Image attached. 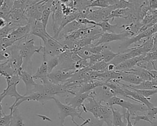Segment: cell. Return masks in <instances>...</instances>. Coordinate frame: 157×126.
<instances>
[{
	"mask_svg": "<svg viewBox=\"0 0 157 126\" xmlns=\"http://www.w3.org/2000/svg\"><path fill=\"white\" fill-rule=\"evenodd\" d=\"M55 103L56 106H58L59 109V113H58V116L61 121V126H65L64 125V122H65V119L70 116L71 117V120L72 122L75 124L77 126H79L78 125L74 120V118L78 117V119H80L82 120L83 122L86 120L82 116V114L84 112V110L83 108L80 109H76L74 108L71 106H69L66 104H64L61 103L58 99H57L56 97H54L53 99Z\"/></svg>",
	"mask_w": 157,
	"mask_h": 126,
	"instance_id": "3",
	"label": "cell"
},
{
	"mask_svg": "<svg viewBox=\"0 0 157 126\" xmlns=\"http://www.w3.org/2000/svg\"><path fill=\"white\" fill-rule=\"evenodd\" d=\"M97 26L100 27L103 33H118L120 31V26H118V23L115 25H112L109 21H104L97 23Z\"/></svg>",
	"mask_w": 157,
	"mask_h": 126,
	"instance_id": "27",
	"label": "cell"
},
{
	"mask_svg": "<svg viewBox=\"0 0 157 126\" xmlns=\"http://www.w3.org/2000/svg\"><path fill=\"white\" fill-rule=\"evenodd\" d=\"M149 6L150 7V10H157V0L149 1Z\"/></svg>",
	"mask_w": 157,
	"mask_h": 126,
	"instance_id": "51",
	"label": "cell"
},
{
	"mask_svg": "<svg viewBox=\"0 0 157 126\" xmlns=\"http://www.w3.org/2000/svg\"><path fill=\"white\" fill-rule=\"evenodd\" d=\"M72 52L69 50H66L65 52L61 53L58 56L59 64L56 69L63 70L66 72L71 71H75V69H74L75 62L72 60Z\"/></svg>",
	"mask_w": 157,
	"mask_h": 126,
	"instance_id": "12",
	"label": "cell"
},
{
	"mask_svg": "<svg viewBox=\"0 0 157 126\" xmlns=\"http://www.w3.org/2000/svg\"><path fill=\"white\" fill-rule=\"evenodd\" d=\"M121 72V77L120 79V81H124L128 83H129L131 85H139L144 81L140 78L139 76L126 72V71H120Z\"/></svg>",
	"mask_w": 157,
	"mask_h": 126,
	"instance_id": "26",
	"label": "cell"
},
{
	"mask_svg": "<svg viewBox=\"0 0 157 126\" xmlns=\"http://www.w3.org/2000/svg\"><path fill=\"white\" fill-rule=\"evenodd\" d=\"M129 89L134 90L137 92H138L139 93H140V95H143L144 96H145L147 98H148L149 97L150 98V96H153L155 94H157V89H152V90H137V89H129Z\"/></svg>",
	"mask_w": 157,
	"mask_h": 126,
	"instance_id": "43",
	"label": "cell"
},
{
	"mask_svg": "<svg viewBox=\"0 0 157 126\" xmlns=\"http://www.w3.org/2000/svg\"><path fill=\"white\" fill-rule=\"evenodd\" d=\"M73 52L76 53L80 58L84 60H88L90 57L92 55V53L89 50L88 46L80 48Z\"/></svg>",
	"mask_w": 157,
	"mask_h": 126,
	"instance_id": "42",
	"label": "cell"
},
{
	"mask_svg": "<svg viewBox=\"0 0 157 126\" xmlns=\"http://www.w3.org/2000/svg\"><path fill=\"white\" fill-rule=\"evenodd\" d=\"M116 0H92V2L90 6L91 7H99L100 8H106L115 4Z\"/></svg>",
	"mask_w": 157,
	"mask_h": 126,
	"instance_id": "34",
	"label": "cell"
},
{
	"mask_svg": "<svg viewBox=\"0 0 157 126\" xmlns=\"http://www.w3.org/2000/svg\"><path fill=\"white\" fill-rule=\"evenodd\" d=\"M18 26H15L11 23H7L4 27L0 29V37L1 38L7 37L13 30L16 29Z\"/></svg>",
	"mask_w": 157,
	"mask_h": 126,
	"instance_id": "39",
	"label": "cell"
},
{
	"mask_svg": "<svg viewBox=\"0 0 157 126\" xmlns=\"http://www.w3.org/2000/svg\"><path fill=\"white\" fill-rule=\"evenodd\" d=\"M54 1L53 0H47L45 4L44 9L42 12V17L40 18V21L42 22L44 28H47V25L48 22V19L50 14L53 12V6Z\"/></svg>",
	"mask_w": 157,
	"mask_h": 126,
	"instance_id": "25",
	"label": "cell"
},
{
	"mask_svg": "<svg viewBox=\"0 0 157 126\" xmlns=\"http://www.w3.org/2000/svg\"><path fill=\"white\" fill-rule=\"evenodd\" d=\"M64 17L61 1H54L53 6L52 26L54 33L53 37L55 39L56 37L58 31Z\"/></svg>",
	"mask_w": 157,
	"mask_h": 126,
	"instance_id": "8",
	"label": "cell"
},
{
	"mask_svg": "<svg viewBox=\"0 0 157 126\" xmlns=\"http://www.w3.org/2000/svg\"><path fill=\"white\" fill-rule=\"evenodd\" d=\"M1 106V119H0V126H4L7 124H10L12 117L13 111H10L9 114H6V112L4 111L2 108V103L0 104Z\"/></svg>",
	"mask_w": 157,
	"mask_h": 126,
	"instance_id": "37",
	"label": "cell"
},
{
	"mask_svg": "<svg viewBox=\"0 0 157 126\" xmlns=\"http://www.w3.org/2000/svg\"><path fill=\"white\" fill-rule=\"evenodd\" d=\"M151 63H152V65L153 67V70L157 71V60L152 61Z\"/></svg>",
	"mask_w": 157,
	"mask_h": 126,
	"instance_id": "54",
	"label": "cell"
},
{
	"mask_svg": "<svg viewBox=\"0 0 157 126\" xmlns=\"http://www.w3.org/2000/svg\"><path fill=\"white\" fill-rule=\"evenodd\" d=\"M17 84H13L11 85H7L6 88L3 90V92L0 95V101L1 103H2V100L6 97V96H10V97H14L15 98V101L13 103L12 105H11L9 109L10 111H13V107L17 103V102L23 97V95H20L17 90Z\"/></svg>",
	"mask_w": 157,
	"mask_h": 126,
	"instance_id": "17",
	"label": "cell"
},
{
	"mask_svg": "<svg viewBox=\"0 0 157 126\" xmlns=\"http://www.w3.org/2000/svg\"><path fill=\"white\" fill-rule=\"evenodd\" d=\"M74 7L77 12L85 10L88 8H90L92 0H85V1H77L74 0Z\"/></svg>",
	"mask_w": 157,
	"mask_h": 126,
	"instance_id": "35",
	"label": "cell"
},
{
	"mask_svg": "<svg viewBox=\"0 0 157 126\" xmlns=\"http://www.w3.org/2000/svg\"><path fill=\"white\" fill-rule=\"evenodd\" d=\"M150 126H157V118L150 124Z\"/></svg>",
	"mask_w": 157,
	"mask_h": 126,
	"instance_id": "55",
	"label": "cell"
},
{
	"mask_svg": "<svg viewBox=\"0 0 157 126\" xmlns=\"http://www.w3.org/2000/svg\"><path fill=\"white\" fill-rule=\"evenodd\" d=\"M15 74V71L9 65L7 61L1 63L0 64V74L4 78L12 76Z\"/></svg>",
	"mask_w": 157,
	"mask_h": 126,
	"instance_id": "32",
	"label": "cell"
},
{
	"mask_svg": "<svg viewBox=\"0 0 157 126\" xmlns=\"http://www.w3.org/2000/svg\"><path fill=\"white\" fill-rule=\"evenodd\" d=\"M109 107H113V105L120 106L123 109L128 111L132 116H134L137 114V112H147L148 108L142 103H132L129 101L124 100L117 96L111 98L107 103L105 104Z\"/></svg>",
	"mask_w": 157,
	"mask_h": 126,
	"instance_id": "4",
	"label": "cell"
},
{
	"mask_svg": "<svg viewBox=\"0 0 157 126\" xmlns=\"http://www.w3.org/2000/svg\"><path fill=\"white\" fill-rule=\"evenodd\" d=\"M7 24V22L4 18H0V28H1L4 27Z\"/></svg>",
	"mask_w": 157,
	"mask_h": 126,
	"instance_id": "52",
	"label": "cell"
},
{
	"mask_svg": "<svg viewBox=\"0 0 157 126\" xmlns=\"http://www.w3.org/2000/svg\"><path fill=\"white\" fill-rule=\"evenodd\" d=\"M46 1H39L37 2L26 7L25 14L28 19V23L33 26L36 20H40Z\"/></svg>",
	"mask_w": 157,
	"mask_h": 126,
	"instance_id": "5",
	"label": "cell"
},
{
	"mask_svg": "<svg viewBox=\"0 0 157 126\" xmlns=\"http://www.w3.org/2000/svg\"><path fill=\"white\" fill-rule=\"evenodd\" d=\"M107 46V45H106V44H101L99 45H96L94 46L93 44L91 45H89L88 47V49L90 51V52L92 54H101V52H102V50Z\"/></svg>",
	"mask_w": 157,
	"mask_h": 126,
	"instance_id": "44",
	"label": "cell"
},
{
	"mask_svg": "<svg viewBox=\"0 0 157 126\" xmlns=\"http://www.w3.org/2000/svg\"><path fill=\"white\" fill-rule=\"evenodd\" d=\"M48 69L46 60H43L40 66L37 68L36 72L33 75L34 79H40L42 84L48 83L50 81L48 79Z\"/></svg>",
	"mask_w": 157,
	"mask_h": 126,
	"instance_id": "21",
	"label": "cell"
},
{
	"mask_svg": "<svg viewBox=\"0 0 157 126\" xmlns=\"http://www.w3.org/2000/svg\"><path fill=\"white\" fill-rule=\"evenodd\" d=\"M130 37H131V36L126 31H121V33H103L101 37L98 41H96L95 43L93 44V45L94 46H96L101 44L109 43L112 41H124Z\"/></svg>",
	"mask_w": 157,
	"mask_h": 126,
	"instance_id": "9",
	"label": "cell"
},
{
	"mask_svg": "<svg viewBox=\"0 0 157 126\" xmlns=\"http://www.w3.org/2000/svg\"><path fill=\"white\" fill-rule=\"evenodd\" d=\"M118 84L123 87V90L126 94L128 98H129L133 101H135L137 103H142L145 105L148 109H150L154 107V105L153 104V103H151L149 100H150V98H147L143 95L139 93L138 92L128 89L120 81H118Z\"/></svg>",
	"mask_w": 157,
	"mask_h": 126,
	"instance_id": "13",
	"label": "cell"
},
{
	"mask_svg": "<svg viewBox=\"0 0 157 126\" xmlns=\"http://www.w3.org/2000/svg\"><path fill=\"white\" fill-rule=\"evenodd\" d=\"M145 54L142 55L139 57H136L129 60H127L123 63L119 64L117 66H115V71H126L132 68H134V66L137 65V64L142 61L145 57Z\"/></svg>",
	"mask_w": 157,
	"mask_h": 126,
	"instance_id": "22",
	"label": "cell"
},
{
	"mask_svg": "<svg viewBox=\"0 0 157 126\" xmlns=\"http://www.w3.org/2000/svg\"><path fill=\"white\" fill-rule=\"evenodd\" d=\"M89 59V66L90 67L91 66H93L94 64H95L96 63L103 60V57L102 55L101 54H92Z\"/></svg>",
	"mask_w": 157,
	"mask_h": 126,
	"instance_id": "46",
	"label": "cell"
},
{
	"mask_svg": "<svg viewBox=\"0 0 157 126\" xmlns=\"http://www.w3.org/2000/svg\"><path fill=\"white\" fill-rule=\"evenodd\" d=\"M87 101L83 104L87 112H91L94 117L103 120L107 124V126H113V116L111 108L107 104L103 105L98 102L93 96V90L91 96L87 99Z\"/></svg>",
	"mask_w": 157,
	"mask_h": 126,
	"instance_id": "1",
	"label": "cell"
},
{
	"mask_svg": "<svg viewBox=\"0 0 157 126\" xmlns=\"http://www.w3.org/2000/svg\"><path fill=\"white\" fill-rule=\"evenodd\" d=\"M29 36L17 42L21 55L23 57V63L22 68L29 72V66H31V58L35 53H39V47L35 45L34 39H29Z\"/></svg>",
	"mask_w": 157,
	"mask_h": 126,
	"instance_id": "2",
	"label": "cell"
},
{
	"mask_svg": "<svg viewBox=\"0 0 157 126\" xmlns=\"http://www.w3.org/2000/svg\"><path fill=\"white\" fill-rule=\"evenodd\" d=\"M43 60L47 61L49 74H50L53 71L54 69H56L59 64L58 56L54 57H50L48 58H43Z\"/></svg>",
	"mask_w": 157,
	"mask_h": 126,
	"instance_id": "38",
	"label": "cell"
},
{
	"mask_svg": "<svg viewBox=\"0 0 157 126\" xmlns=\"http://www.w3.org/2000/svg\"><path fill=\"white\" fill-rule=\"evenodd\" d=\"M31 35H34L40 38L43 42H45L48 38L50 37L51 36L47 32L46 29L44 28L42 22L40 20H36L32 27Z\"/></svg>",
	"mask_w": 157,
	"mask_h": 126,
	"instance_id": "20",
	"label": "cell"
},
{
	"mask_svg": "<svg viewBox=\"0 0 157 126\" xmlns=\"http://www.w3.org/2000/svg\"><path fill=\"white\" fill-rule=\"evenodd\" d=\"M118 54H119V52L118 53L113 52L109 45L101 52V55L103 57V60L107 63H109L110 62H111Z\"/></svg>",
	"mask_w": 157,
	"mask_h": 126,
	"instance_id": "33",
	"label": "cell"
},
{
	"mask_svg": "<svg viewBox=\"0 0 157 126\" xmlns=\"http://www.w3.org/2000/svg\"><path fill=\"white\" fill-rule=\"evenodd\" d=\"M105 122L103 120L96 119L94 117H90V122L86 125V126H103Z\"/></svg>",
	"mask_w": 157,
	"mask_h": 126,
	"instance_id": "47",
	"label": "cell"
},
{
	"mask_svg": "<svg viewBox=\"0 0 157 126\" xmlns=\"http://www.w3.org/2000/svg\"><path fill=\"white\" fill-rule=\"evenodd\" d=\"M123 113L124 114V119L126 120V126H136V125H132L131 121V114L126 109H123Z\"/></svg>",
	"mask_w": 157,
	"mask_h": 126,
	"instance_id": "50",
	"label": "cell"
},
{
	"mask_svg": "<svg viewBox=\"0 0 157 126\" xmlns=\"http://www.w3.org/2000/svg\"><path fill=\"white\" fill-rule=\"evenodd\" d=\"M9 49L10 51V58L6 61L9 64V65L12 68V69L15 71V74H19L20 76L21 72L23 70V57L20 54L19 48L18 45L15 44L12 46L9 47Z\"/></svg>",
	"mask_w": 157,
	"mask_h": 126,
	"instance_id": "6",
	"label": "cell"
},
{
	"mask_svg": "<svg viewBox=\"0 0 157 126\" xmlns=\"http://www.w3.org/2000/svg\"><path fill=\"white\" fill-rule=\"evenodd\" d=\"M108 65H109V63H105L104 60H101V61H99L96 63L93 66H91L89 68L91 71L101 72V71H104L106 69V68H107Z\"/></svg>",
	"mask_w": 157,
	"mask_h": 126,
	"instance_id": "41",
	"label": "cell"
},
{
	"mask_svg": "<svg viewBox=\"0 0 157 126\" xmlns=\"http://www.w3.org/2000/svg\"><path fill=\"white\" fill-rule=\"evenodd\" d=\"M86 26H84V25L80 24L77 20H74V21L69 23V24H67L61 30V31L59 33V36H58L56 40L59 41L60 39H64L65 36L71 34L73 32H74V31H77L79 29H81L82 28H85V27H86Z\"/></svg>",
	"mask_w": 157,
	"mask_h": 126,
	"instance_id": "23",
	"label": "cell"
},
{
	"mask_svg": "<svg viewBox=\"0 0 157 126\" xmlns=\"http://www.w3.org/2000/svg\"><path fill=\"white\" fill-rule=\"evenodd\" d=\"M14 4L13 0H4L3 4L0 7V17L5 19L11 12Z\"/></svg>",
	"mask_w": 157,
	"mask_h": 126,
	"instance_id": "30",
	"label": "cell"
},
{
	"mask_svg": "<svg viewBox=\"0 0 157 126\" xmlns=\"http://www.w3.org/2000/svg\"><path fill=\"white\" fill-rule=\"evenodd\" d=\"M154 41H155V34L150 37L147 38L143 42V43L141 45H140V47L142 49L145 53H147L151 51L154 45Z\"/></svg>",
	"mask_w": 157,
	"mask_h": 126,
	"instance_id": "36",
	"label": "cell"
},
{
	"mask_svg": "<svg viewBox=\"0 0 157 126\" xmlns=\"http://www.w3.org/2000/svg\"><path fill=\"white\" fill-rule=\"evenodd\" d=\"M146 114L148 116L151 122L155 120L156 119L155 115L157 114V106H154L152 108L148 109V110L147 111Z\"/></svg>",
	"mask_w": 157,
	"mask_h": 126,
	"instance_id": "49",
	"label": "cell"
},
{
	"mask_svg": "<svg viewBox=\"0 0 157 126\" xmlns=\"http://www.w3.org/2000/svg\"><path fill=\"white\" fill-rule=\"evenodd\" d=\"M4 20L7 23H11L17 26H25L28 23V19L25 14V11L21 9H12Z\"/></svg>",
	"mask_w": 157,
	"mask_h": 126,
	"instance_id": "10",
	"label": "cell"
},
{
	"mask_svg": "<svg viewBox=\"0 0 157 126\" xmlns=\"http://www.w3.org/2000/svg\"><path fill=\"white\" fill-rule=\"evenodd\" d=\"M11 53H10V51L9 49V48L5 49V50H1L0 51V60L1 61H3V60H6L7 61L10 57Z\"/></svg>",
	"mask_w": 157,
	"mask_h": 126,
	"instance_id": "48",
	"label": "cell"
},
{
	"mask_svg": "<svg viewBox=\"0 0 157 126\" xmlns=\"http://www.w3.org/2000/svg\"><path fill=\"white\" fill-rule=\"evenodd\" d=\"M32 27L33 26L30 23H28L25 26H18L16 29L12 31L7 37L13 38L20 41L26 36H30Z\"/></svg>",
	"mask_w": 157,
	"mask_h": 126,
	"instance_id": "19",
	"label": "cell"
},
{
	"mask_svg": "<svg viewBox=\"0 0 157 126\" xmlns=\"http://www.w3.org/2000/svg\"><path fill=\"white\" fill-rule=\"evenodd\" d=\"M131 119L134 120V125H136V124L140 121V120H143V121H146L149 123H151L152 122L150 120L149 117L147 114H144V115H139V114H136L134 116H131Z\"/></svg>",
	"mask_w": 157,
	"mask_h": 126,
	"instance_id": "45",
	"label": "cell"
},
{
	"mask_svg": "<svg viewBox=\"0 0 157 126\" xmlns=\"http://www.w3.org/2000/svg\"><path fill=\"white\" fill-rule=\"evenodd\" d=\"M91 92L84 93H77L74 96H67L65 98V103L74 108L80 109L82 108L85 100L91 96Z\"/></svg>",
	"mask_w": 157,
	"mask_h": 126,
	"instance_id": "15",
	"label": "cell"
},
{
	"mask_svg": "<svg viewBox=\"0 0 157 126\" xmlns=\"http://www.w3.org/2000/svg\"><path fill=\"white\" fill-rule=\"evenodd\" d=\"M126 72L134 74L139 76L143 81H152L153 80L149 71L143 69V68H134L128 71H126Z\"/></svg>",
	"mask_w": 157,
	"mask_h": 126,
	"instance_id": "29",
	"label": "cell"
},
{
	"mask_svg": "<svg viewBox=\"0 0 157 126\" xmlns=\"http://www.w3.org/2000/svg\"><path fill=\"white\" fill-rule=\"evenodd\" d=\"M10 126H25L23 117L18 108L13 109Z\"/></svg>",
	"mask_w": 157,
	"mask_h": 126,
	"instance_id": "31",
	"label": "cell"
},
{
	"mask_svg": "<svg viewBox=\"0 0 157 126\" xmlns=\"http://www.w3.org/2000/svg\"><path fill=\"white\" fill-rule=\"evenodd\" d=\"M50 100H53V98L52 97L47 96V95H45L43 93H41L39 92H36L31 93L29 95H26V96L23 95V97L22 98H21L17 102V103L14 106L13 109L15 108H18V106L24 101H36L39 102L42 105H44L45 104V103L47 101Z\"/></svg>",
	"mask_w": 157,
	"mask_h": 126,
	"instance_id": "16",
	"label": "cell"
},
{
	"mask_svg": "<svg viewBox=\"0 0 157 126\" xmlns=\"http://www.w3.org/2000/svg\"><path fill=\"white\" fill-rule=\"evenodd\" d=\"M112 111V125L113 126H126L125 122L123 120L124 119V114L121 113L119 110L113 107H110Z\"/></svg>",
	"mask_w": 157,
	"mask_h": 126,
	"instance_id": "28",
	"label": "cell"
},
{
	"mask_svg": "<svg viewBox=\"0 0 157 126\" xmlns=\"http://www.w3.org/2000/svg\"><path fill=\"white\" fill-rule=\"evenodd\" d=\"M36 116H38V117H41V118H42V120H49V121H52L51 119H50L49 117H47L46 116H44V115H39V114H36Z\"/></svg>",
	"mask_w": 157,
	"mask_h": 126,
	"instance_id": "53",
	"label": "cell"
},
{
	"mask_svg": "<svg viewBox=\"0 0 157 126\" xmlns=\"http://www.w3.org/2000/svg\"><path fill=\"white\" fill-rule=\"evenodd\" d=\"M4 126H10V124H7V125H4Z\"/></svg>",
	"mask_w": 157,
	"mask_h": 126,
	"instance_id": "56",
	"label": "cell"
},
{
	"mask_svg": "<svg viewBox=\"0 0 157 126\" xmlns=\"http://www.w3.org/2000/svg\"><path fill=\"white\" fill-rule=\"evenodd\" d=\"M93 92L94 98L99 103L104 102L106 104L111 98L115 96L113 91L104 84L102 86L97 87Z\"/></svg>",
	"mask_w": 157,
	"mask_h": 126,
	"instance_id": "14",
	"label": "cell"
},
{
	"mask_svg": "<svg viewBox=\"0 0 157 126\" xmlns=\"http://www.w3.org/2000/svg\"><path fill=\"white\" fill-rule=\"evenodd\" d=\"M20 77L21 80L24 82L26 87V93L24 95L26 96L30 95L32 93H34V90L38 84L34 82L33 75H31V73L28 71L23 69L21 72Z\"/></svg>",
	"mask_w": 157,
	"mask_h": 126,
	"instance_id": "18",
	"label": "cell"
},
{
	"mask_svg": "<svg viewBox=\"0 0 157 126\" xmlns=\"http://www.w3.org/2000/svg\"><path fill=\"white\" fill-rule=\"evenodd\" d=\"M76 71H64L63 70L55 69L48 75L50 82L55 84H63L69 81L74 76Z\"/></svg>",
	"mask_w": 157,
	"mask_h": 126,
	"instance_id": "11",
	"label": "cell"
},
{
	"mask_svg": "<svg viewBox=\"0 0 157 126\" xmlns=\"http://www.w3.org/2000/svg\"><path fill=\"white\" fill-rule=\"evenodd\" d=\"M104 81H96V80H93V81H89L87 82H84L80 89L78 90V93H84L88 92H91L97 87H101L104 85Z\"/></svg>",
	"mask_w": 157,
	"mask_h": 126,
	"instance_id": "24",
	"label": "cell"
},
{
	"mask_svg": "<svg viewBox=\"0 0 157 126\" xmlns=\"http://www.w3.org/2000/svg\"><path fill=\"white\" fill-rule=\"evenodd\" d=\"M18 41L17 39L9 37H4L1 38L0 40V44H1V50H5L13 45L15 44V42Z\"/></svg>",
	"mask_w": 157,
	"mask_h": 126,
	"instance_id": "40",
	"label": "cell"
},
{
	"mask_svg": "<svg viewBox=\"0 0 157 126\" xmlns=\"http://www.w3.org/2000/svg\"><path fill=\"white\" fill-rule=\"evenodd\" d=\"M156 33H157V26L155 25L153 26L150 27L147 29L146 30L140 33L137 35L131 37L123 41L121 44H120L118 47L122 49H126L131 44L136 43L137 42L140 41L142 39H144V38L147 39L148 37H150Z\"/></svg>",
	"mask_w": 157,
	"mask_h": 126,
	"instance_id": "7",
	"label": "cell"
}]
</instances>
